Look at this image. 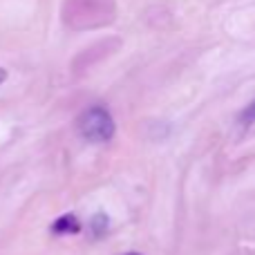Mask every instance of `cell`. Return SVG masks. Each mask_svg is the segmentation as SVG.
Returning <instances> with one entry per match:
<instances>
[{"instance_id": "obj_1", "label": "cell", "mask_w": 255, "mask_h": 255, "mask_svg": "<svg viewBox=\"0 0 255 255\" xmlns=\"http://www.w3.org/2000/svg\"><path fill=\"white\" fill-rule=\"evenodd\" d=\"M79 132L85 136L88 141H94V143H103V141H110L117 132L115 119L112 115L106 110V108H90L81 115L79 119Z\"/></svg>"}, {"instance_id": "obj_2", "label": "cell", "mask_w": 255, "mask_h": 255, "mask_svg": "<svg viewBox=\"0 0 255 255\" xmlns=\"http://www.w3.org/2000/svg\"><path fill=\"white\" fill-rule=\"evenodd\" d=\"M52 231L54 235H76L81 231V222L76 220V215H72V213H67V215L58 217L56 222L52 224Z\"/></svg>"}, {"instance_id": "obj_3", "label": "cell", "mask_w": 255, "mask_h": 255, "mask_svg": "<svg viewBox=\"0 0 255 255\" xmlns=\"http://www.w3.org/2000/svg\"><path fill=\"white\" fill-rule=\"evenodd\" d=\"M108 229H110V220H108L106 213H99V215H94L92 222H90V231H92V238H99V240H101L103 235L108 233Z\"/></svg>"}, {"instance_id": "obj_4", "label": "cell", "mask_w": 255, "mask_h": 255, "mask_svg": "<svg viewBox=\"0 0 255 255\" xmlns=\"http://www.w3.org/2000/svg\"><path fill=\"white\" fill-rule=\"evenodd\" d=\"M240 121H242L244 126H249V124H253V121H255V101H253V103H249V108L242 112Z\"/></svg>"}, {"instance_id": "obj_5", "label": "cell", "mask_w": 255, "mask_h": 255, "mask_svg": "<svg viewBox=\"0 0 255 255\" xmlns=\"http://www.w3.org/2000/svg\"><path fill=\"white\" fill-rule=\"evenodd\" d=\"M4 79H7V70H2V67H0V85L4 83Z\"/></svg>"}, {"instance_id": "obj_6", "label": "cell", "mask_w": 255, "mask_h": 255, "mask_svg": "<svg viewBox=\"0 0 255 255\" xmlns=\"http://www.w3.org/2000/svg\"><path fill=\"white\" fill-rule=\"evenodd\" d=\"M126 255H141V253H126Z\"/></svg>"}]
</instances>
